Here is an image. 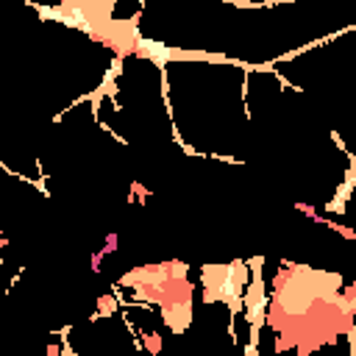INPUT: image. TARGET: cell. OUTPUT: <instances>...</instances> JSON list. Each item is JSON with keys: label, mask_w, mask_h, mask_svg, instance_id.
Listing matches in <instances>:
<instances>
[{"label": "cell", "mask_w": 356, "mask_h": 356, "mask_svg": "<svg viewBox=\"0 0 356 356\" xmlns=\"http://www.w3.org/2000/svg\"><path fill=\"white\" fill-rule=\"evenodd\" d=\"M342 298H345V303H348L350 314H356V284H353L350 289H342Z\"/></svg>", "instance_id": "4"}, {"label": "cell", "mask_w": 356, "mask_h": 356, "mask_svg": "<svg viewBox=\"0 0 356 356\" xmlns=\"http://www.w3.org/2000/svg\"><path fill=\"white\" fill-rule=\"evenodd\" d=\"M89 39H95L100 44H108L117 53V58H125V56L136 53L139 50V42H142L136 22H128V19L125 22H108L100 31L89 33Z\"/></svg>", "instance_id": "2"}, {"label": "cell", "mask_w": 356, "mask_h": 356, "mask_svg": "<svg viewBox=\"0 0 356 356\" xmlns=\"http://www.w3.org/2000/svg\"><path fill=\"white\" fill-rule=\"evenodd\" d=\"M242 356H256V337L250 339V345L245 348V353H242Z\"/></svg>", "instance_id": "5"}, {"label": "cell", "mask_w": 356, "mask_h": 356, "mask_svg": "<svg viewBox=\"0 0 356 356\" xmlns=\"http://www.w3.org/2000/svg\"><path fill=\"white\" fill-rule=\"evenodd\" d=\"M203 298L206 303L222 300L231 306V312H242V298H245V284H248V264L234 261V264H209L203 267Z\"/></svg>", "instance_id": "1"}, {"label": "cell", "mask_w": 356, "mask_h": 356, "mask_svg": "<svg viewBox=\"0 0 356 356\" xmlns=\"http://www.w3.org/2000/svg\"><path fill=\"white\" fill-rule=\"evenodd\" d=\"M245 312H248V320L253 325H259L264 320V312H267V298H264V286H261V275L253 278L250 289H245Z\"/></svg>", "instance_id": "3"}]
</instances>
